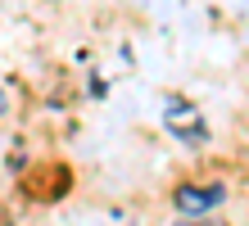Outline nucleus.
<instances>
[{"label": "nucleus", "instance_id": "f257e3e1", "mask_svg": "<svg viewBox=\"0 0 249 226\" xmlns=\"http://www.w3.org/2000/svg\"><path fill=\"white\" fill-rule=\"evenodd\" d=\"M222 199H227V186H222V181H204V186H177V190H172V208H177V213H186V217L213 213Z\"/></svg>", "mask_w": 249, "mask_h": 226}]
</instances>
